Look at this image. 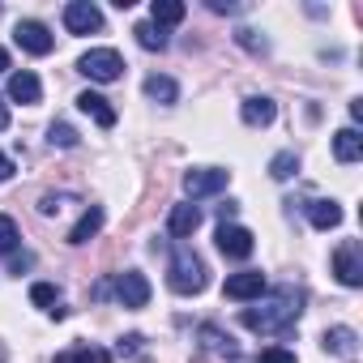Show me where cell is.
<instances>
[{
    "mask_svg": "<svg viewBox=\"0 0 363 363\" xmlns=\"http://www.w3.org/2000/svg\"><path fill=\"white\" fill-rule=\"evenodd\" d=\"M0 73H9V52L0 48Z\"/></svg>",
    "mask_w": 363,
    "mask_h": 363,
    "instance_id": "32",
    "label": "cell"
},
{
    "mask_svg": "<svg viewBox=\"0 0 363 363\" xmlns=\"http://www.w3.org/2000/svg\"><path fill=\"white\" fill-rule=\"evenodd\" d=\"M9 128V107H5V99H0V133Z\"/></svg>",
    "mask_w": 363,
    "mask_h": 363,
    "instance_id": "31",
    "label": "cell"
},
{
    "mask_svg": "<svg viewBox=\"0 0 363 363\" xmlns=\"http://www.w3.org/2000/svg\"><path fill=\"white\" fill-rule=\"evenodd\" d=\"M9 99L30 107V103H39V99H43V82H39L30 69H22V73H13V77H9Z\"/></svg>",
    "mask_w": 363,
    "mask_h": 363,
    "instance_id": "11",
    "label": "cell"
},
{
    "mask_svg": "<svg viewBox=\"0 0 363 363\" xmlns=\"http://www.w3.org/2000/svg\"><path fill=\"white\" fill-rule=\"evenodd\" d=\"M333 158H337V162H359V158H363V137H359V128H337V133H333Z\"/></svg>",
    "mask_w": 363,
    "mask_h": 363,
    "instance_id": "16",
    "label": "cell"
},
{
    "mask_svg": "<svg viewBox=\"0 0 363 363\" xmlns=\"http://www.w3.org/2000/svg\"><path fill=\"white\" fill-rule=\"evenodd\" d=\"M308 223H312L316 231H333V227L342 223V206H337L333 197H320V201H308Z\"/></svg>",
    "mask_w": 363,
    "mask_h": 363,
    "instance_id": "14",
    "label": "cell"
},
{
    "mask_svg": "<svg viewBox=\"0 0 363 363\" xmlns=\"http://www.w3.org/2000/svg\"><path fill=\"white\" fill-rule=\"evenodd\" d=\"M18 240H22V235H18V223H13L9 214H0V257H9V252L18 248Z\"/></svg>",
    "mask_w": 363,
    "mask_h": 363,
    "instance_id": "25",
    "label": "cell"
},
{
    "mask_svg": "<svg viewBox=\"0 0 363 363\" xmlns=\"http://www.w3.org/2000/svg\"><path fill=\"white\" fill-rule=\"evenodd\" d=\"M197 227H201V210H197V206H175L171 218H167V231H171L175 240H189Z\"/></svg>",
    "mask_w": 363,
    "mask_h": 363,
    "instance_id": "15",
    "label": "cell"
},
{
    "mask_svg": "<svg viewBox=\"0 0 363 363\" xmlns=\"http://www.w3.org/2000/svg\"><path fill=\"white\" fill-rule=\"evenodd\" d=\"M227 184H231V171H223V167H193V171L184 175V193H189L193 201L214 197V193H223Z\"/></svg>",
    "mask_w": 363,
    "mask_h": 363,
    "instance_id": "4",
    "label": "cell"
},
{
    "mask_svg": "<svg viewBox=\"0 0 363 363\" xmlns=\"http://www.w3.org/2000/svg\"><path fill=\"white\" fill-rule=\"evenodd\" d=\"M325 350H333V354L350 359V354H354V329H346V325H333V329L325 333Z\"/></svg>",
    "mask_w": 363,
    "mask_h": 363,
    "instance_id": "21",
    "label": "cell"
},
{
    "mask_svg": "<svg viewBox=\"0 0 363 363\" xmlns=\"http://www.w3.org/2000/svg\"><path fill=\"white\" fill-rule=\"evenodd\" d=\"M240 43H244V48H252V52H257V48L265 52V39H257L252 30H240Z\"/></svg>",
    "mask_w": 363,
    "mask_h": 363,
    "instance_id": "28",
    "label": "cell"
},
{
    "mask_svg": "<svg viewBox=\"0 0 363 363\" xmlns=\"http://www.w3.org/2000/svg\"><path fill=\"white\" fill-rule=\"evenodd\" d=\"M116 299H120L124 308H145V303H150V282H145V274H141V269L116 274Z\"/></svg>",
    "mask_w": 363,
    "mask_h": 363,
    "instance_id": "8",
    "label": "cell"
},
{
    "mask_svg": "<svg viewBox=\"0 0 363 363\" xmlns=\"http://www.w3.org/2000/svg\"><path fill=\"white\" fill-rule=\"evenodd\" d=\"M184 13H189V9L179 5V0H154V5H150V22L162 26V30L175 26V22H184Z\"/></svg>",
    "mask_w": 363,
    "mask_h": 363,
    "instance_id": "18",
    "label": "cell"
},
{
    "mask_svg": "<svg viewBox=\"0 0 363 363\" xmlns=\"http://www.w3.org/2000/svg\"><path fill=\"white\" fill-rule=\"evenodd\" d=\"M103 218H107V214H103L99 206H90V210H86V214L77 218V227L69 231V244H73V248H82V244H90V240H94V235L103 231Z\"/></svg>",
    "mask_w": 363,
    "mask_h": 363,
    "instance_id": "17",
    "label": "cell"
},
{
    "mask_svg": "<svg viewBox=\"0 0 363 363\" xmlns=\"http://www.w3.org/2000/svg\"><path fill=\"white\" fill-rule=\"evenodd\" d=\"M265 286H269V282H265V274H261V269H240V274H231V278H227V286H223V291H227V299L248 303V299H261V295H265Z\"/></svg>",
    "mask_w": 363,
    "mask_h": 363,
    "instance_id": "9",
    "label": "cell"
},
{
    "mask_svg": "<svg viewBox=\"0 0 363 363\" xmlns=\"http://www.w3.org/2000/svg\"><path fill=\"white\" fill-rule=\"evenodd\" d=\"M133 35H137V43H141L145 52H162V48H167V30H162V26H154V22L133 26Z\"/></svg>",
    "mask_w": 363,
    "mask_h": 363,
    "instance_id": "22",
    "label": "cell"
},
{
    "mask_svg": "<svg viewBox=\"0 0 363 363\" xmlns=\"http://www.w3.org/2000/svg\"><path fill=\"white\" fill-rule=\"evenodd\" d=\"M261 363H295V354L286 346H265L261 350Z\"/></svg>",
    "mask_w": 363,
    "mask_h": 363,
    "instance_id": "27",
    "label": "cell"
},
{
    "mask_svg": "<svg viewBox=\"0 0 363 363\" xmlns=\"http://www.w3.org/2000/svg\"><path fill=\"white\" fill-rule=\"evenodd\" d=\"M56 363H107V354L94 346H73V350H60Z\"/></svg>",
    "mask_w": 363,
    "mask_h": 363,
    "instance_id": "24",
    "label": "cell"
},
{
    "mask_svg": "<svg viewBox=\"0 0 363 363\" xmlns=\"http://www.w3.org/2000/svg\"><path fill=\"white\" fill-rule=\"evenodd\" d=\"M13 39H18V48H22V52H30V56H48V52L56 48L52 30H48L43 22H18Z\"/></svg>",
    "mask_w": 363,
    "mask_h": 363,
    "instance_id": "10",
    "label": "cell"
},
{
    "mask_svg": "<svg viewBox=\"0 0 363 363\" xmlns=\"http://www.w3.org/2000/svg\"><path fill=\"white\" fill-rule=\"evenodd\" d=\"M295 171H299L295 150H282V154H274V158H269V175H274V179H291Z\"/></svg>",
    "mask_w": 363,
    "mask_h": 363,
    "instance_id": "23",
    "label": "cell"
},
{
    "mask_svg": "<svg viewBox=\"0 0 363 363\" xmlns=\"http://www.w3.org/2000/svg\"><path fill=\"white\" fill-rule=\"evenodd\" d=\"M333 274L342 286H363V248L354 240H346L337 252H333Z\"/></svg>",
    "mask_w": 363,
    "mask_h": 363,
    "instance_id": "6",
    "label": "cell"
},
{
    "mask_svg": "<svg viewBox=\"0 0 363 363\" xmlns=\"http://www.w3.org/2000/svg\"><path fill=\"white\" fill-rule=\"evenodd\" d=\"M48 141L60 145V150H73V145H77V133H73L69 124H52V128H48Z\"/></svg>",
    "mask_w": 363,
    "mask_h": 363,
    "instance_id": "26",
    "label": "cell"
},
{
    "mask_svg": "<svg viewBox=\"0 0 363 363\" xmlns=\"http://www.w3.org/2000/svg\"><path fill=\"white\" fill-rule=\"evenodd\" d=\"M240 116H244V124H252V128H265V124H274V116H278V103H274V99H265V94H252V99H244Z\"/></svg>",
    "mask_w": 363,
    "mask_h": 363,
    "instance_id": "13",
    "label": "cell"
},
{
    "mask_svg": "<svg viewBox=\"0 0 363 363\" xmlns=\"http://www.w3.org/2000/svg\"><path fill=\"white\" fill-rule=\"evenodd\" d=\"M299 312H303V295L291 291V286H282V291H274L265 303L244 308V312H240V325L252 329V333H282V329H291V325L299 320Z\"/></svg>",
    "mask_w": 363,
    "mask_h": 363,
    "instance_id": "1",
    "label": "cell"
},
{
    "mask_svg": "<svg viewBox=\"0 0 363 363\" xmlns=\"http://www.w3.org/2000/svg\"><path fill=\"white\" fill-rule=\"evenodd\" d=\"M13 171H18V167H13V158H9V154H0V184H5Z\"/></svg>",
    "mask_w": 363,
    "mask_h": 363,
    "instance_id": "29",
    "label": "cell"
},
{
    "mask_svg": "<svg viewBox=\"0 0 363 363\" xmlns=\"http://www.w3.org/2000/svg\"><path fill=\"white\" fill-rule=\"evenodd\" d=\"M210 9H214V13H235L240 5H231V0H210Z\"/></svg>",
    "mask_w": 363,
    "mask_h": 363,
    "instance_id": "30",
    "label": "cell"
},
{
    "mask_svg": "<svg viewBox=\"0 0 363 363\" xmlns=\"http://www.w3.org/2000/svg\"><path fill=\"white\" fill-rule=\"evenodd\" d=\"M77 73H86L90 82H120V73H124V60H120V52L116 48H90L82 60H77Z\"/></svg>",
    "mask_w": 363,
    "mask_h": 363,
    "instance_id": "3",
    "label": "cell"
},
{
    "mask_svg": "<svg viewBox=\"0 0 363 363\" xmlns=\"http://www.w3.org/2000/svg\"><path fill=\"white\" fill-rule=\"evenodd\" d=\"M252 248H257V240H252L248 227H240V223H223V227H218V252H223V257H231V261H248Z\"/></svg>",
    "mask_w": 363,
    "mask_h": 363,
    "instance_id": "5",
    "label": "cell"
},
{
    "mask_svg": "<svg viewBox=\"0 0 363 363\" xmlns=\"http://www.w3.org/2000/svg\"><path fill=\"white\" fill-rule=\"evenodd\" d=\"M167 286L175 295H201L206 291V265L193 248H175L167 261Z\"/></svg>",
    "mask_w": 363,
    "mask_h": 363,
    "instance_id": "2",
    "label": "cell"
},
{
    "mask_svg": "<svg viewBox=\"0 0 363 363\" xmlns=\"http://www.w3.org/2000/svg\"><path fill=\"white\" fill-rule=\"evenodd\" d=\"M145 94H150L154 103H162V107H171V103L179 99V86H175L171 77H162V73H150V77H145Z\"/></svg>",
    "mask_w": 363,
    "mask_h": 363,
    "instance_id": "19",
    "label": "cell"
},
{
    "mask_svg": "<svg viewBox=\"0 0 363 363\" xmlns=\"http://www.w3.org/2000/svg\"><path fill=\"white\" fill-rule=\"evenodd\" d=\"M30 303H39V308L52 312V316H65V308H60V291H56L52 282H35V286H30Z\"/></svg>",
    "mask_w": 363,
    "mask_h": 363,
    "instance_id": "20",
    "label": "cell"
},
{
    "mask_svg": "<svg viewBox=\"0 0 363 363\" xmlns=\"http://www.w3.org/2000/svg\"><path fill=\"white\" fill-rule=\"evenodd\" d=\"M77 107H82L99 128H111V124H116V107H111L103 94H94V90H82V94H77Z\"/></svg>",
    "mask_w": 363,
    "mask_h": 363,
    "instance_id": "12",
    "label": "cell"
},
{
    "mask_svg": "<svg viewBox=\"0 0 363 363\" xmlns=\"http://www.w3.org/2000/svg\"><path fill=\"white\" fill-rule=\"evenodd\" d=\"M65 30L69 35H94V30H103L99 5H90V0H69V5H65Z\"/></svg>",
    "mask_w": 363,
    "mask_h": 363,
    "instance_id": "7",
    "label": "cell"
}]
</instances>
